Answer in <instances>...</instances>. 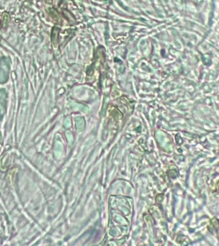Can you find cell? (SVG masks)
<instances>
[{
	"label": "cell",
	"instance_id": "cell-1",
	"mask_svg": "<svg viewBox=\"0 0 219 246\" xmlns=\"http://www.w3.org/2000/svg\"><path fill=\"white\" fill-rule=\"evenodd\" d=\"M59 31L60 29L57 28V27H54V28H53L52 32V41L54 45H56L58 43Z\"/></svg>",
	"mask_w": 219,
	"mask_h": 246
},
{
	"label": "cell",
	"instance_id": "cell-2",
	"mask_svg": "<svg viewBox=\"0 0 219 246\" xmlns=\"http://www.w3.org/2000/svg\"><path fill=\"white\" fill-rule=\"evenodd\" d=\"M49 13L50 16L52 17V18L54 20L55 22H57V23H60V16L59 14V13L57 12V11L55 8H50L49 9Z\"/></svg>",
	"mask_w": 219,
	"mask_h": 246
},
{
	"label": "cell",
	"instance_id": "cell-3",
	"mask_svg": "<svg viewBox=\"0 0 219 246\" xmlns=\"http://www.w3.org/2000/svg\"><path fill=\"white\" fill-rule=\"evenodd\" d=\"M10 20V16L8 12H3L2 14V19L1 21V24L2 27H6L7 26Z\"/></svg>",
	"mask_w": 219,
	"mask_h": 246
},
{
	"label": "cell",
	"instance_id": "cell-4",
	"mask_svg": "<svg viewBox=\"0 0 219 246\" xmlns=\"http://www.w3.org/2000/svg\"><path fill=\"white\" fill-rule=\"evenodd\" d=\"M45 1H46V3H47V4H50V5L53 4V1H52V0H45Z\"/></svg>",
	"mask_w": 219,
	"mask_h": 246
}]
</instances>
